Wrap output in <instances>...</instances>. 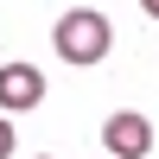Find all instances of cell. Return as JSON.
<instances>
[{
    "instance_id": "cell-2",
    "label": "cell",
    "mask_w": 159,
    "mask_h": 159,
    "mask_svg": "<svg viewBox=\"0 0 159 159\" xmlns=\"http://www.w3.org/2000/svg\"><path fill=\"white\" fill-rule=\"evenodd\" d=\"M102 147H108V159H147L153 153V121L147 115H108L102 121Z\"/></svg>"
},
{
    "instance_id": "cell-1",
    "label": "cell",
    "mask_w": 159,
    "mask_h": 159,
    "mask_svg": "<svg viewBox=\"0 0 159 159\" xmlns=\"http://www.w3.org/2000/svg\"><path fill=\"white\" fill-rule=\"evenodd\" d=\"M51 45H57L64 64H102L108 45H115V32H108V19H102L96 7H76V13H64V19L51 25Z\"/></svg>"
},
{
    "instance_id": "cell-3",
    "label": "cell",
    "mask_w": 159,
    "mask_h": 159,
    "mask_svg": "<svg viewBox=\"0 0 159 159\" xmlns=\"http://www.w3.org/2000/svg\"><path fill=\"white\" fill-rule=\"evenodd\" d=\"M38 102H45V70H38V64H7V70H0V108L25 115V108H38Z\"/></svg>"
},
{
    "instance_id": "cell-5",
    "label": "cell",
    "mask_w": 159,
    "mask_h": 159,
    "mask_svg": "<svg viewBox=\"0 0 159 159\" xmlns=\"http://www.w3.org/2000/svg\"><path fill=\"white\" fill-rule=\"evenodd\" d=\"M140 13H153V19H159V0H140Z\"/></svg>"
},
{
    "instance_id": "cell-6",
    "label": "cell",
    "mask_w": 159,
    "mask_h": 159,
    "mask_svg": "<svg viewBox=\"0 0 159 159\" xmlns=\"http://www.w3.org/2000/svg\"><path fill=\"white\" fill-rule=\"evenodd\" d=\"M38 159H45V153H38Z\"/></svg>"
},
{
    "instance_id": "cell-4",
    "label": "cell",
    "mask_w": 159,
    "mask_h": 159,
    "mask_svg": "<svg viewBox=\"0 0 159 159\" xmlns=\"http://www.w3.org/2000/svg\"><path fill=\"white\" fill-rule=\"evenodd\" d=\"M13 147H19V140H13V121L0 115V159H13Z\"/></svg>"
}]
</instances>
